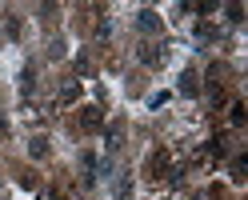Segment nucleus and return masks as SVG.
Listing matches in <instances>:
<instances>
[{"label":"nucleus","instance_id":"a211bd4d","mask_svg":"<svg viewBox=\"0 0 248 200\" xmlns=\"http://www.w3.org/2000/svg\"><path fill=\"white\" fill-rule=\"evenodd\" d=\"M36 200H56V192H40V196H36Z\"/></svg>","mask_w":248,"mask_h":200},{"label":"nucleus","instance_id":"2eb2a0df","mask_svg":"<svg viewBox=\"0 0 248 200\" xmlns=\"http://www.w3.org/2000/svg\"><path fill=\"white\" fill-rule=\"evenodd\" d=\"M232 180H244V156L232 160Z\"/></svg>","mask_w":248,"mask_h":200},{"label":"nucleus","instance_id":"423d86ee","mask_svg":"<svg viewBox=\"0 0 248 200\" xmlns=\"http://www.w3.org/2000/svg\"><path fill=\"white\" fill-rule=\"evenodd\" d=\"M80 168H84V184L92 188V184H96V156H92V152H84V156H80Z\"/></svg>","mask_w":248,"mask_h":200},{"label":"nucleus","instance_id":"9d476101","mask_svg":"<svg viewBox=\"0 0 248 200\" xmlns=\"http://www.w3.org/2000/svg\"><path fill=\"white\" fill-rule=\"evenodd\" d=\"M228 124H232V128H240V124H244V104H240V100H232V104H228Z\"/></svg>","mask_w":248,"mask_h":200},{"label":"nucleus","instance_id":"f03ea898","mask_svg":"<svg viewBox=\"0 0 248 200\" xmlns=\"http://www.w3.org/2000/svg\"><path fill=\"white\" fill-rule=\"evenodd\" d=\"M80 128H84V132H100V128H104V116H100V108H96V104L80 108Z\"/></svg>","mask_w":248,"mask_h":200},{"label":"nucleus","instance_id":"0eeeda50","mask_svg":"<svg viewBox=\"0 0 248 200\" xmlns=\"http://www.w3.org/2000/svg\"><path fill=\"white\" fill-rule=\"evenodd\" d=\"M32 88H36V68L28 64V68L20 72V92H24V96H32Z\"/></svg>","mask_w":248,"mask_h":200},{"label":"nucleus","instance_id":"1a4fd4ad","mask_svg":"<svg viewBox=\"0 0 248 200\" xmlns=\"http://www.w3.org/2000/svg\"><path fill=\"white\" fill-rule=\"evenodd\" d=\"M160 60H164V52L156 48V44H144L140 48V64H160Z\"/></svg>","mask_w":248,"mask_h":200},{"label":"nucleus","instance_id":"20e7f679","mask_svg":"<svg viewBox=\"0 0 248 200\" xmlns=\"http://www.w3.org/2000/svg\"><path fill=\"white\" fill-rule=\"evenodd\" d=\"M136 28H140V32H160V16L152 8H140L136 12Z\"/></svg>","mask_w":248,"mask_h":200},{"label":"nucleus","instance_id":"f257e3e1","mask_svg":"<svg viewBox=\"0 0 248 200\" xmlns=\"http://www.w3.org/2000/svg\"><path fill=\"white\" fill-rule=\"evenodd\" d=\"M144 172H148L152 180H168V184L180 180V168L172 164V152H168V148H156V152H152L148 164H144Z\"/></svg>","mask_w":248,"mask_h":200},{"label":"nucleus","instance_id":"7ed1b4c3","mask_svg":"<svg viewBox=\"0 0 248 200\" xmlns=\"http://www.w3.org/2000/svg\"><path fill=\"white\" fill-rule=\"evenodd\" d=\"M76 100H80V84H76V80H68L64 88L56 92V100H52V104H56V108H68V104H76Z\"/></svg>","mask_w":248,"mask_h":200},{"label":"nucleus","instance_id":"4468645a","mask_svg":"<svg viewBox=\"0 0 248 200\" xmlns=\"http://www.w3.org/2000/svg\"><path fill=\"white\" fill-rule=\"evenodd\" d=\"M120 148V128H108V152Z\"/></svg>","mask_w":248,"mask_h":200},{"label":"nucleus","instance_id":"ddd939ff","mask_svg":"<svg viewBox=\"0 0 248 200\" xmlns=\"http://www.w3.org/2000/svg\"><path fill=\"white\" fill-rule=\"evenodd\" d=\"M228 20L240 24V20H244V8H240V4H228Z\"/></svg>","mask_w":248,"mask_h":200},{"label":"nucleus","instance_id":"6e6552de","mask_svg":"<svg viewBox=\"0 0 248 200\" xmlns=\"http://www.w3.org/2000/svg\"><path fill=\"white\" fill-rule=\"evenodd\" d=\"M28 152H32V160H44L48 156V140H44V136H32V140H28Z\"/></svg>","mask_w":248,"mask_h":200},{"label":"nucleus","instance_id":"9b49d317","mask_svg":"<svg viewBox=\"0 0 248 200\" xmlns=\"http://www.w3.org/2000/svg\"><path fill=\"white\" fill-rule=\"evenodd\" d=\"M208 100H212V104L224 100V88H220V80H216V72H212V80H208Z\"/></svg>","mask_w":248,"mask_h":200},{"label":"nucleus","instance_id":"f8f14e48","mask_svg":"<svg viewBox=\"0 0 248 200\" xmlns=\"http://www.w3.org/2000/svg\"><path fill=\"white\" fill-rule=\"evenodd\" d=\"M196 40H200V44L216 40V28H212V24H196Z\"/></svg>","mask_w":248,"mask_h":200},{"label":"nucleus","instance_id":"39448f33","mask_svg":"<svg viewBox=\"0 0 248 200\" xmlns=\"http://www.w3.org/2000/svg\"><path fill=\"white\" fill-rule=\"evenodd\" d=\"M180 92H184V96H196V92H200L196 72H192V68H184V72H180Z\"/></svg>","mask_w":248,"mask_h":200},{"label":"nucleus","instance_id":"dca6fc26","mask_svg":"<svg viewBox=\"0 0 248 200\" xmlns=\"http://www.w3.org/2000/svg\"><path fill=\"white\" fill-rule=\"evenodd\" d=\"M108 32H112V24H108V16L96 24V40H108Z\"/></svg>","mask_w":248,"mask_h":200},{"label":"nucleus","instance_id":"f3484780","mask_svg":"<svg viewBox=\"0 0 248 200\" xmlns=\"http://www.w3.org/2000/svg\"><path fill=\"white\" fill-rule=\"evenodd\" d=\"M116 196H132V180H116Z\"/></svg>","mask_w":248,"mask_h":200}]
</instances>
